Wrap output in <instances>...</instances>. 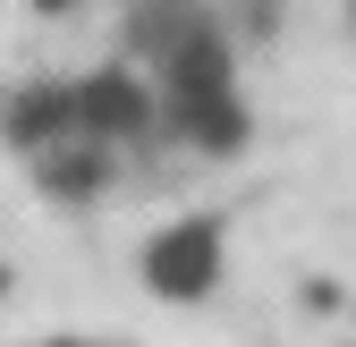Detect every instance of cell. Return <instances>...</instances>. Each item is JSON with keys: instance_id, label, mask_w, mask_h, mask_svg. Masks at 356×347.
Masks as SVG:
<instances>
[{"instance_id": "1", "label": "cell", "mask_w": 356, "mask_h": 347, "mask_svg": "<svg viewBox=\"0 0 356 347\" xmlns=\"http://www.w3.org/2000/svg\"><path fill=\"white\" fill-rule=\"evenodd\" d=\"M161 68H170L178 127H187L204 153H238V144H246V110H238V94H229V51H220V34H212V26L178 34L170 51H161Z\"/></svg>"}, {"instance_id": "2", "label": "cell", "mask_w": 356, "mask_h": 347, "mask_svg": "<svg viewBox=\"0 0 356 347\" xmlns=\"http://www.w3.org/2000/svg\"><path fill=\"white\" fill-rule=\"evenodd\" d=\"M145 288L170 296V305H195V296L220 288V229L212 221H178L145 246Z\"/></svg>"}, {"instance_id": "3", "label": "cell", "mask_w": 356, "mask_h": 347, "mask_svg": "<svg viewBox=\"0 0 356 347\" xmlns=\"http://www.w3.org/2000/svg\"><path fill=\"white\" fill-rule=\"evenodd\" d=\"M76 110H85L94 136H136V127H145V85L119 76V68H102V76L76 85Z\"/></svg>"}, {"instance_id": "4", "label": "cell", "mask_w": 356, "mask_h": 347, "mask_svg": "<svg viewBox=\"0 0 356 347\" xmlns=\"http://www.w3.org/2000/svg\"><path fill=\"white\" fill-rule=\"evenodd\" d=\"M0 127H9L17 144H42V153H51V136H60V127H85V110H76V85H68V94H51V85L17 94L9 110H0Z\"/></svg>"}, {"instance_id": "5", "label": "cell", "mask_w": 356, "mask_h": 347, "mask_svg": "<svg viewBox=\"0 0 356 347\" xmlns=\"http://www.w3.org/2000/svg\"><path fill=\"white\" fill-rule=\"evenodd\" d=\"M102 153H51V161H42V187H60V195H94L102 187Z\"/></svg>"}, {"instance_id": "6", "label": "cell", "mask_w": 356, "mask_h": 347, "mask_svg": "<svg viewBox=\"0 0 356 347\" xmlns=\"http://www.w3.org/2000/svg\"><path fill=\"white\" fill-rule=\"evenodd\" d=\"M34 9H42V17H51V9H68V0H34Z\"/></svg>"}, {"instance_id": "7", "label": "cell", "mask_w": 356, "mask_h": 347, "mask_svg": "<svg viewBox=\"0 0 356 347\" xmlns=\"http://www.w3.org/2000/svg\"><path fill=\"white\" fill-rule=\"evenodd\" d=\"M0 288H9V271H0Z\"/></svg>"}, {"instance_id": "8", "label": "cell", "mask_w": 356, "mask_h": 347, "mask_svg": "<svg viewBox=\"0 0 356 347\" xmlns=\"http://www.w3.org/2000/svg\"><path fill=\"white\" fill-rule=\"evenodd\" d=\"M348 9H356V0H348Z\"/></svg>"}]
</instances>
